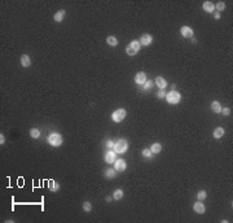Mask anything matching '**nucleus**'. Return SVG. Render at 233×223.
Masks as SVG:
<instances>
[{
	"mask_svg": "<svg viewBox=\"0 0 233 223\" xmlns=\"http://www.w3.org/2000/svg\"><path fill=\"white\" fill-rule=\"evenodd\" d=\"M128 142H127L126 139H118L115 144H114V152L115 153H119V155H123V153H126L127 150H128Z\"/></svg>",
	"mask_w": 233,
	"mask_h": 223,
	"instance_id": "obj_1",
	"label": "nucleus"
},
{
	"mask_svg": "<svg viewBox=\"0 0 233 223\" xmlns=\"http://www.w3.org/2000/svg\"><path fill=\"white\" fill-rule=\"evenodd\" d=\"M140 48H141L140 42L139 40H132V42H130V44L126 47V53L128 56H135V55L139 53Z\"/></svg>",
	"mask_w": 233,
	"mask_h": 223,
	"instance_id": "obj_2",
	"label": "nucleus"
},
{
	"mask_svg": "<svg viewBox=\"0 0 233 223\" xmlns=\"http://www.w3.org/2000/svg\"><path fill=\"white\" fill-rule=\"evenodd\" d=\"M47 140H48L49 145H52V147H60L62 144V136H61V134H58V132H52L51 135L48 136Z\"/></svg>",
	"mask_w": 233,
	"mask_h": 223,
	"instance_id": "obj_3",
	"label": "nucleus"
},
{
	"mask_svg": "<svg viewBox=\"0 0 233 223\" xmlns=\"http://www.w3.org/2000/svg\"><path fill=\"white\" fill-rule=\"evenodd\" d=\"M166 100L168 104H171V105H176V104L180 103V100H181V95L179 92H176V91H171V92H168L166 95Z\"/></svg>",
	"mask_w": 233,
	"mask_h": 223,
	"instance_id": "obj_4",
	"label": "nucleus"
},
{
	"mask_svg": "<svg viewBox=\"0 0 233 223\" xmlns=\"http://www.w3.org/2000/svg\"><path fill=\"white\" fill-rule=\"evenodd\" d=\"M126 116H127L126 109L120 108V109H117V110H114V112H113V114H111V119H113L114 122L119 123V122H122L124 118H126Z\"/></svg>",
	"mask_w": 233,
	"mask_h": 223,
	"instance_id": "obj_5",
	"label": "nucleus"
},
{
	"mask_svg": "<svg viewBox=\"0 0 233 223\" xmlns=\"http://www.w3.org/2000/svg\"><path fill=\"white\" fill-rule=\"evenodd\" d=\"M114 169L117 170V173H122L124 170L127 169V163L124 161L123 158H119V160H115V162H114Z\"/></svg>",
	"mask_w": 233,
	"mask_h": 223,
	"instance_id": "obj_6",
	"label": "nucleus"
},
{
	"mask_svg": "<svg viewBox=\"0 0 233 223\" xmlns=\"http://www.w3.org/2000/svg\"><path fill=\"white\" fill-rule=\"evenodd\" d=\"M140 44L141 45H145V47H148L149 44H152V42H153V37L150 34H143L140 37Z\"/></svg>",
	"mask_w": 233,
	"mask_h": 223,
	"instance_id": "obj_7",
	"label": "nucleus"
},
{
	"mask_svg": "<svg viewBox=\"0 0 233 223\" xmlns=\"http://www.w3.org/2000/svg\"><path fill=\"white\" fill-rule=\"evenodd\" d=\"M146 81H148L146 74L143 73V71H140V73H137V74L135 75V83L139 84V86H144V83H145Z\"/></svg>",
	"mask_w": 233,
	"mask_h": 223,
	"instance_id": "obj_8",
	"label": "nucleus"
},
{
	"mask_svg": "<svg viewBox=\"0 0 233 223\" xmlns=\"http://www.w3.org/2000/svg\"><path fill=\"white\" fill-rule=\"evenodd\" d=\"M104 160H105V162H106V163H114V162H115V160H117L115 152H114V150H109V152H106V153H105V156H104Z\"/></svg>",
	"mask_w": 233,
	"mask_h": 223,
	"instance_id": "obj_9",
	"label": "nucleus"
},
{
	"mask_svg": "<svg viewBox=\"0 0 233 223\" xmlns=\"http://www.w3.org/2000/svg\"><path fill=\"white\" fill-rule=\"evenodd\" d=\"M193 210H194L197 214H203V213L206 211V208H205V205L202 204V201H197V202H194V205H193Z\"/></svg>",
	"mask_w": 233,
	"mask_h": 223,
	"instance_id": "obj_10",
	"label": "nucleus"
},
{
	"mask_svg": "<svg viewBox=\"0 0 233 223\" xmlns=\"http://www.w3.org/2000/svg\"><path fill=\"white\" fill-rule=\"evenodd\" d=\"M202 8H203V11L207 12V13H214L215 12V4L212 1H203Z\"/></svg>",
	"mask_w": 233,
	"mask_h": 223,
	"instance_id": "obj_11",
	"label": "nucleus"
},
{
	"mask_svg": "<svg viewBox=\"0 0 233 223\" xmlns=\"http://www.w3.org/2000/svg\"><path fill=\"white\" fill-rule=\"evenodd\" d=\"M180 32H181V35L184 38H193V30L189 26H183V27L180 29Z\"/></svg>",
	"mask_w": 233,
	"mask_h": 223,
	"instance_id": "obj_12",
	"label": "nucleus"
},
{
	"mask_svg": "<svg viewBox=\"0 0 233 223\" xmlns=\"http://www.w3.org/2000/svg\"><path fill=\"white\" fill-rule=\"evenodd\" d=\"M117 176V170L114 167H110V169L105 170V178L106 179H114Z\"/></svg>",
	"mask_w": 233,
	"mask_h": 223,
	"instance_id": "obj_13",
	"label": "nucleus"
},
{
	"mask_svg": "<svg viewBox=\"0 0 233 223\" xmlns=\"http://www.w3.org/2000/svg\"><path fill=\"white\" fill-rule=\"evenodd\" d=\"M65 16H66V12H65V9H61V11H58L57 13H54L53 19H54L56 22H61L62 19L65 18Z\"/></svg>",
	"mask_w": 233,
	"mask_h": 223,
	"instance_id": "obj_14",
	"label": "nucleus"
},
{
	"mask_svg": "<svg viewBox=\"0 0 233 223\" xmlns=\"http://www.w3.org/2000/svg\"><path fill=\"white\" fill-rule=\"evenodd\" d=\"M150 152H152L153 155H159V153L162 152V145H161L159 143H153L152 147H150Z\"/></svg>",
	"mask_w": 233,
	"mask_h": 223,
	"instance_id": "obj_15",
	"label": "nucleus"
},
{
	"mask_svg": "<svg viewBox=\"0 0 233 223\" xmlns=\"http://www.w3.org/2000/svg\"><path fill=\"white\" fill-rule=\"evenodd\" d=\"M156 84L161 88V90H165V88L167 87V82L163 77H157L156 78Z\"/></svg>",
	"mask_w": 233,
	"mask_h": 223,
	"instance_id": "obj_16",
	"label": "nucleus"
},
{
	"mask_svg": "<svg viewBox=\"0 0 233 223\" xmlns=\"http://www.w3.org/2000/svg\"><path fill=\"white\" fill-rule=\"evenodd\" d=\"M21 65L24 68H29L31 65V60H30V56L29 55H22L21 56Z\"/></svg>",
	"mask_w": 233,
	"mask_h": 223,
	"instance_id": "obj_17",
	"label": "nucleus"
},
{
	"mask_svg": "<svg viewBox=\"0 0 233 223\" xmlns=\"http://www.w3.org/2000/svg\"><path fill=\"white\" fill-rule=\"evenodd\" d=\"M49 184H48V188L51 192H57L58 189H60V184H58L57 182H54V180H49Z\"/></svg>",
	"mask_w": 233,
	"mask_h": 223,
	"instance_id": "obj_18",
	"label": "nucleus"
},
{
	"mask_svg": "<svg viewBox=\"0 0 233 223\" xmlns=\"http://www.w3.org/2000/svg\"><path fill=\"white\" fill-rule=\"evenodd\" d=\"M224 129L223 127H216V129L214 130V132H212V136L215 137V139H220V137L224 135Z\"/></svg>",
	"mask_w": 233,
	"mask_h": 223,
	"instance_id": "obj_19",
	"label": "nucleus"
},
{
	"mask_svg": "<svg viewBox=\"0 0 233 223\" xmlns=\"http://www.w3.org/2000/svg\"><path fill=\"white\" fill-rule=\"evenodd\" d=\"M211 110L214 112V113H220L222 112V105H220V103L219 101H212V104H211Z\"/></svg>",
	"mask_w": 233,
	"mask_h": 223,
	"instance_id": "obj_20",
	"label": "nucleus"
},
{
	"mask_svg": "<svg viewBox=\"0 0 233 223\" xmlns=\"http://www.w3.org/2000/svg\"><path fill=\"white\" fill-rule=\"evenodd\" d=\"M106 43L109 44V45H111V47H115V45H118V43H119V40L115 38V37H113V35H110V37H108L106 38Z\"/></svg>",
	"mask_w": 233,
	"mask_h": 223,
	"instance_id": "obj_21",
	"label": "nucleus"
},
{
	"mask_svg": "<svg viewBox=\"0 0 233 223\" xmlns=\"http://www.w3.org/2000/svg\"><path fill=\"white\" fill-rule=\"evenodd\" d=\"M122 197H123V191H122V189L118 188V189H115V191L113 192V199L114 200H120Z\"/></svg>",
	"mask_w": 233,
	"mask_h": 223,
	"instance_id": "obj_22",
	"label": "nucleus"
},
{
	"mask_svg": "<svg viewBox=\"0 0 233 223\" xmlns=\"http://www.w3.org/2000/svg\"><path fill=\"white\" fill-rule=\"evenodd\" d=\"M215 9H216V12H223L225 9V3L224 1H218L216 3V5H215Z\"/></svg>",
	"mask_w": 233,
	"mask_h": 223,
	"instance_id": "obj_23",
	"label": "nucleus"
},
{
	"mask_svg": "<svg viewBox=\"0 0 233 223\" xmlns=\"http://www.w3.org/2000/svg\"><path fill=\"white\" fill-rule=\"evenodd\" d=\"M30 136L32 139H38V137H40V131L38 129H31L30 130Z\"/></svg>",
	"mask_w": 233,
	"mask_h": 223,
	"instance_id": "obj_24",
	"label": "nucleus"
},
{
	"mask_svg": "<svg viewBox=\"0 0 233 223\" xmlns=\"http://www.w3.org/2000/svg\"><path fill=\"white\" fill-rule=\"evenodd\" d=\"M83 210L87 211V213H90L91 210H92V205H91L90 201H84L83 202Z\"/></svg>",
	"mask_w": 233,
	"mask_h": 223,
	"instance_id": "obj_25",
	"label": "nucleus"
},
{
	"mask_svg": "<svg viewBox=\"0 0 233 223\" xmlns=\"http://www.w3.org/2000/svg\"><path fill=\"white\" fill-rule=\"evenodd\" d=\"M206 197H207V193H206V191H199L198 193H197V199L199 200V201H202V200H205Z\"/></svg>",
	"mask_w": 233,
	"mask_h": 223,
	"instance_id": "obj_26",
	"label": "nucleus"
},
{
	"mask_svg": "<svg viewBox=\"0 0 233 223\" xmlns=\"http://www.w3.org/2000/svg\"><path fill=\"white\" fill-rule=\"evenodd\" d=\"M153 87V82L152 81H149L148 79L145 83H144V86H143V88H144V91H148V90H150V88Z\"/></svg>",
	"mask_w": 233,
	"mask_h": 223,
	"instance_id": "obj_27",
	"label": "nucleus"
},
{
	"mask_svg": "<svg viewBox=\"0 0 233 223\" xmlns=\"http://www.w3.org/2000/svg\"><path fill=\"white\" fill-rule=\"evenodd\" d=\"M141 153H143V156L144 157H148V158H150V157H152V155H153V153L152 152H150V149H143V152H141Z\"/></svg>",
	"mask_w": 233,
	"mask_h": 223,
	"instance_id": "obj_28",
	"label": "nucleus"
},
{
	"mask_svg": "<svg viewBox=\"0 0 233 223\" xmlns=\"http://www.w3.org/2000/svg\"><path fill=\"white\" fill-rule=\"evenodd\" d=\"M220 113H223L224 116H229V114H231V109H229V108H222Z\"/></svg>",
	"mask_w": 233,
	"mask_h": 223,
	"instance_id": "obj_29",
	"label": "nucleus"
},
{
	"mask_svg": "<svg viewBox=\"0 0 233 223\" xmlns=\"http://www.w3.org/2000/svg\"><path fill=\"white\" fill-rule=\"evenodd\" d=\"M166 95H167V94L162 90V91H159V92L157 94V97H158V99H163V97H166Z\"/></svg>",
	"mask_w": 233,
	"mask_h": 223,
	"instance_id": "obj_30",
	"label": "nucleus"
},
{
	"mask_svg": "<svg viewBox=\"0 0 233 223\" xmlns=\"http://www.w3.org/2000/svg\"><path fill=\"white\" fill-rule=\"evenodd\" d=\"M114 144H115V142H113V140H108L106 142L108 148H114Z\"/></svg>",
	"mask_w": 233,
	"mask_h": 223,
	"instance_id": "obj_31",
	"label": "nucleus"
},
{
	"mask_svg": "<svg viewBox=\"0 0 233 223\" xmlns=\"http://www.w3.org/2000/svg\"><path fill=\"white\" fill-rule=\"evenodd\" d=\"M214 18H215V19H220V18H222V17H220V13L215 11V12H214Z\"/></svg>",
	"mask_w": 233,
	"mask_h": 223,
	"instance_id": "obj_32",
	"label": "nucleus"
},
{
	"mask_svg": "<svg viewBox=\"0 0 233 223\" xmlns=\"http://www.w3.org/2000/svg\"><path fill=\"white\" fill-rule=\"evenodd\" d=\"M5 143V137H4V135H3V134H1V135H0V144H1V145H3V144H4Z\"/></svg>",
	"mask_w": 233,
	"mask_h": 223,
	"instance_id": "obj_33",
	"label": "nucleus"
},
{
	"mask_svg": "<svg viewBox=\"0 0 233 223\" xmlns=\"http://www.w3.org/2000/svg\"><path fill=\"white\" fill-rule=\"evenodd\" d=\"M105 200H106V201H108V202H110V201H111V200H113V197H110V196H108V197H106V199H105Z\"/></svg>",
	"mask_w": 233,
	"mask_h": 223,
	"instance_id": "obj_34",
	"label": "nucleus"
},
{
	"mask_svg": "<svg viewBox=\"0 0 233 223\" xmlns=\"http://www.w3.org/2000/svg\"><path fill=\"white\" fill-rule=\"evenodd\" d=\"M175 88H176L175 84H171V90H172V91H175Z\"/></svg>",
	"mask_w": 233,
	"mask_h": 223,
	"instance_id": "obj_35",
	"label": "nucleus"
}]
</instances>
